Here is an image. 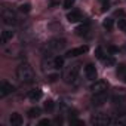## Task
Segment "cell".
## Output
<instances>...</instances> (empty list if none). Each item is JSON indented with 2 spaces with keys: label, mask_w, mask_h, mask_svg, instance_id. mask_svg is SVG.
I'll list each match as a JSON object with an SVG mask.
<instances>
[{
  "label": "cell",
  "mask_w": 126,
  "mask_h": 126,
  "mask_svg": "<svg viewBox=\"0 0 126 126\" xmlns=\"http://www.w3.org/2000/svg\"><path fill=\"white\" fill-rule=\"evenodd\" d=\"M15 91V86L14 85H11L9 82H6V80H3L2 82V85H0V96L2 98H5V96H8L9 94H12Z\"/></svg>",
  "instance_id": "cell-5"
},
{
  "label": "cell",
  "mask_w": 126,
  "mask_h": 126,
  "mask_svg": "<svg viewBox=\"0 0 126 126\" xmlns=\"http://www.w3.org/2000/svg\"><path fill=\"white\" fill-rule=\"evenodd\" d=\"M102 27H104L107 31H111V30H113V27H114V19H113V18H107V19H104Z\"/></svg>",
  "instance_id": "cell-19"
},
{
  "label": "cell",
  "mask_w": 126,
  "mask_h": 126,
  "mask_svg": "<svg viewBox=\"0 0 126 126\" xmlns=\"http://www.w3.org/2000/svg\"><path fill=\"white\" fill-rule=\"evenodd\" d=\"M55 122H56V123H62V119H61V117H56Z\"/></svg>",
  "instance_id": "cell-33"
},
{
  "label": "cell",
  "mask_w": 126,
  "mask_h": 126,
  "mask_svg": "<svg viewBox=\"0 0 126 126\" xmlns=\"http://www.w3.org/2000/svg\"><path fill=\"white\" fill-rule=\"evenodd\" d=\"M47 46L52 50H59V49H62V47L65 46V39H52L47 43Z\"/></svg>",
  "instance_id": "cell-6"
},
{
  "label": "cell",
  "mask_w": 126,
  "mask_h": 126,
  "mask_svg": "<svg viewBox=\"0 0 126 126\" xmlns=\"http://www.w3.org/2000/svg\"><path fill=\"white\" fill-rule=\"evenodd\" d=\"M71 123H73V125H83L82 120H71Z\"/></svg>",
  "instance_id": "cell-32"
},
{
  "label": "cell",
  "mask_w": 126,
  "mask_h": 126,
  "mask_svg": "<svg viewBox=\"0 0 126 126\" xmlns=\"http://www.w3.org/2000/svg\"><path fill=\"white\" fill-rule=\"evenodd\" d=\"M117 76L126 83V65H125V64H120V65L117 67Z\"/></svg>",
  "instance_id": "cell-17"
},
{
  "label": "cell",
  "mask_w": 126,
  "mask_h": 126,
  "mask_svg": "<svg viewBox=\"0 0 126 126\" xmlns=\"http://www.w3.org/2000/svg\"><path fill=\"white\" fill-rule=\"evenodd\" d=\"M30 11H31V5L30 3H24V5L19 6V12H22V14H28Z\"/></svg>",
  "instance_id": "cell-23"
},
{
  "label": "cell",
  "mask_w": 126,
  "mask_h": 126,
  "mask_svg": "<svg viewBox=\"0 0 126 126\" xmlns=\"http://www.w3.org/2000/svg\"><path fill=\"white\" fill-rule=\"evenodd\" d=\"M74 5V0H65L64 2V9H70Z\"/></svg>",
  "instance_id": "cell-26"
},
{
  "label": "cell",
  "mask_w": 126,
  "mask_h": 126,
  "mask_svg": "<svg viewBox=\"0 0 126 126\" xmlns=\"http://www.w3.org/2000/svg\"><path fill=\"white\" fill-rule=\"evenodd\" d=\"M27 114H28V117H30V119H36V117H39V116H40V108H39V107H33V108H30V110H28V113H27Z\"/></svg>",
  "instance_id": "cell-20"
},
{
  "label": "cell",
  "mask_w": 126,
  "mask_h": 126,
  "mask_svg": "<svg viewBox=\"0 0 126 126\" xmlns=\"http://www.w3.org/2000/svg\"><path fill=\"white\" fill-rule=\"evenodd\" d=\"M12 37H14V31L12 30L2 31V43H8L9 40H12Z\"/></svg>",
  "instance_id": "cell-16"
},
{
  "label": "cell",
  "mask_w": 126,
  "mask_h": 126,
  "mask_svg": "<svg viewBox=\"0 0 126 126\" xmlns=\"http://www.w3.org/2000/svg\"><path fill=\"white\" fill-rule=\"evenodd\" d=\"M82 19V14H80V11H71V12H68L67 14V21L68 22H79Z\"/></svg>",
  "instance_id": "cell-12"
},
{
  "label": "cell",
  "mask_w": 126,
  "mask_h": 126,
  "mask_svg": "<svg viewBox=\"0 0 126 126\" xmlns=\"http://www.w3.org/2000/svg\"><path fill=\"white\" fill-rule=\"evenodd\" d=\"M101 61L104 62V64H105L107 67H111V65H114V62H116L113 56H104V58H102Z\"/></svg>",
  "instance_id": "cell-21"
},
{
  "label": "cell",
  "mask_w": 126,
  "mask_h": 126,
  "mask_svg": "<svg viewBox=\"0 0 126 126\" xmlns=\"http://www.w3.org/2000/svg\"><path fill=\"white\" fill-rule=\"evenodd\" d=\"M125 99H126V92L123 91V89H119L113 96H111V101H113V104H123L125 102Z\"/></svg>",
  "instance_id": "cell-10"
},
{
  "label": "cell",
  "mask_w": 126,
  "mask_h": 126,
  "mask_svg": "<svg viewBox=\"0 0 126 126\" xmlns=\"http://www.w3.org/2000/svg\"><path fill=\"white\" fill-rule=\"evenodd\" d=\"M86 52H88V46H79V47H74V49H70V50H67L65 56H68V58H73V56L83 55V53H86Z\"/></svg>",
  "instance_id": "cell-7"
},
{
  "label": "cell",
  "mask_w": 126,
  "mask_h": 126,
  "mask_svg": "<svg viewBox=\"0 0 126 126\" xmlns=\"http://www.w3.org/2000/svg\"><path fill=\"white\" fill-rule=\"evenodd\" d=\"M107 96H108L107 91H102V92H96V94H94V95H92L91 101H92V104H94V105L99 107V105H102V104H105V102H107Z\"/></svg>",
  "instance_id": "cell-4"
},
{
  "label": "cell",
  "mask_w": 126,
  "mask_h": 126,
  "mask_svg": "<svg viewBox=\"0 0 126 126\" xmlns=\"http://www.w3.org/2000/svg\"><path fill=\"white\" fill-rule=\"evenodd\" d=\"M53 108H55V102H53L52 99H47V101L45 102V110H46V111H53Z\"/></svg>",
  "instance_id": "cell-22"
},
{
  "label": "cell",
  "mask_w": 126,
  "mask_h": 126,
  "mask_svg": "<svg viewBox=\"0 0 126 126\" xmlns=\"http://www.w3.org/2000/svg\"><path fill=\"white\" fill-rule=\"evenodd\" d=\"M79 73H80V65L79 64L70 65V68L65 73V82L67 83H74L77 80V77H79Z\"/></svg>",
  "instance_id": "cell-3"
},
{
  "label": "cell",
  "mask_w": 126,
  "mask_h": 126,
  "mask_svg": "<svg viewBox=\"0 0 126 126\" xmlns=\"http://www.w3.org/2000/svg\"><path fill=\"white\" fill-rule=\"evenodd\" d=\"M39 125H40V126H43V125H50V120H49V119H42V120L39 122Z\"/></svg>",
  "instance_id": "cell-28"
},
{
  "label": "cell",
  "mask_w": 126,
  "mask_h": 126,
  "mask_svg": "<svg viewBox=\"0 0 126 126\" xmlns=\"http://www.w3.org/2000/svg\"><path fill=\"white\" fill-rule=\"evenodd\" d=\"M119 49L116 47V46H108V52H111V53H116Z\"/></svg>",
  "instance_id": "cell-30"
},
{
  "label": "cell",
  "mask_w": 126,
  "mask_h": 126,
  "mask_svg": "<svg viewBox=\"0 0 126 126\" xmlns=\"http://www.w3.org/2000/svg\"><path fill=\"white\" fill-rule=\"evenodd\" d=\"M42 89H33V91H30L28 92V98L31 99V101H39L40 98H42Z\"/></svg>",
  "instance_id": "cell-15"
},
{
  "label": "cell",
  "mask_w": 126,
  "mask_h": 126,
  "mask_svg": "<svg viewBox=\"0 0 126 126\" xmlns=\"http://www.w3.org/2000/svg\"><path fill=\"white\" fill-rule=\"evenodd\" d=\"M88 31H89V24H83L76 28V34H79V36H86Z\"/></svg>",
  "instance_id": "cell-18"
},
{
  "label": "cell",
  "mask_w": 126,
  "mask_h": 126,
  "mask_svg": "<svg viewBox=\"0 0 126 126\" xmlns=\"http://www.w3.org/2000/svg\"><path fill=\"white\" fill-rule=\"evenodd\" d=\"M2 19H3V24L5 25H15L18 22L16 14L11 8H3L2 9Z\"/></svg>",
  "instance_id": "cell-2"
},
{
  "label": "cell",
  "mask_w": 126,
  "mask_h": 126,
  "mask_svg": "<svg viewBox=\"0 0 126 126\" xmlns=\"http://www.w3.org/2000/svg\"><path fill=\"white\" fill-rule=\"evenodd\" d=\"M119 28L126 31V19H119Z\"/></svg>",
  "instance_id": "cell-27"
},
{
  "label": "cell",
  "mask_w": 126,
  "mask_h": 126,
  "mask_svg": "<svg viewBox=\"0 0 126 126\" xmlns=\"http://www.w3.org/2000/svg\"><path fill=\"white\" fill-rule=\"evenodd\" d=\"M92 122H94V123H98V125L114 123V120H113V119H110V117H108V116H105V114H98V116L92 117Z\"/></svg>",
  "instance_id": "cell-11"
},
{
  "label": "cell",
  "mask_w": 126,
  "mask_h": 126,
  "mask_svg": "<svg viewBox=\"0 0 126 126\" xmlns=\"http://www.w3.org/2000/svg\"><path fill=\"white\" fill-rule=\"evenodd\" d=\"M9 122H11L12 126H21L22 122H24V119H22V116L19 113H12L11 117H9Z\"/></svg>",
  "instance_id": "cell-13"
},
{
  "label": "cell",
  "mask_w": 126,
  "mask_h": 126,
  "mask_svg": "<svg viewBox=\"0 0 126 126\" xmlns=\"http://www.w3.org/2000/svg\"><path fill=\"white\" fill-rule=\"evenodd\" d=\"M85 76H86V79H89V80H95V79H96L98 73H96V68H95L94 64H88V65L85 67Z\"/></svg>",
  "instance_id": "cell-8"
},
{
  "label": "cell",
  "mask_w": 126,
  "mask_h": 126,
  "mask_svg": "<svg viewBox=\"0 0 126 126\" xmlns=\"http://www.w3.org/2000/svg\"><path fill=\"white\" fill-rule=\"evenodd\" d=\"M16 77L21 83H31L34 80V71L30 64H21L16 68Z\"/></svg>",
  "instance_id": "cell-1"
},
{
  "label": "cell",
  "mask_w": 126,
  "mask_h": 126,
  "mask_svg": "<svg viewBox=\"0 0 126 126\" xmlns=\"http://www.w3.org/2000/svg\"><path fill=\"white\" fill-rule=\"evenodd\" d=\"M95 56H96L98 59H102V58H104V53H102V47H96V49H95Z\"/></svg>",
  "instance_id": "cell-25"
},
{
  "label": "cell",
  "mask_w": 126,
  "mask_h": 126,
  "mask_svg": "<svg viewBox=\"0 0 126 126\" xmlns=\"http://www.w3.org/2000/svg\"><path fill=\"white\" fill-rule=\"evenodd\" d=\"M107 82L104 80H95V83L91 86V91L92 94H96V92H102V91H107Z\"/></svg>",
  "instance_id": "cell-9"
},
{
  "label": "cell",
  "mask_w": 126,
  "mask_h": 126,
  "mask_svg": "<svg viewBox=\"0 0 126 126\" xmlns=\"http://www.w3.org/2000/svg\"><path fill=\"white\" fill-rule=\"evenodd\" d=\"M47 79H49V82H56L58 74H50V76H47Z\"/></svg>",
  "instance_id": "cell-29"
},
{
  "label": "cell",
  "mask_w": 126,
  "mask_h": 126,
  "mask_svg": "<svg viewBox=\"0 0 126 126\" xmlns=\"http://www.w3.org/2000/svg\"><path fill=\"white\" fill-rule=\"evenodd\" d=\"M114 123H119V125H126V114L119 116V117L114 120Z\"/></svg>",
  "instance_id": "cell-24"
},
{
  "label": "cell",
  "mask_w": 126,
  "mask_h": 126,
  "mask_svg": "<svg viewBox=\"0 0 126 126\" xmlns=\"http://www.w3.org/2000/svg\"><path fill=\"white\" fill-rule=\"evenodd\" d=\"M62 67H64V58H62V56H55L53 61H52V68L59 70Z\"/></svg>",
  "instance_id": "cell-14"
},
{
  "label": "cell",
  "mask_w": 126,
  "mask_h": 126,
  "mask_svg": "<svg viewBox=\"0 0 126 126\" xmlns=\"http://www.w3.org/2000/svg\"><path fill=\"white\" fill-rule=\"evenodd\" d=\"M102 2V9L105 11V9H108V0H101Z\"/></svg>",
  "instance_id": "cell-31"
}]
</instances>
